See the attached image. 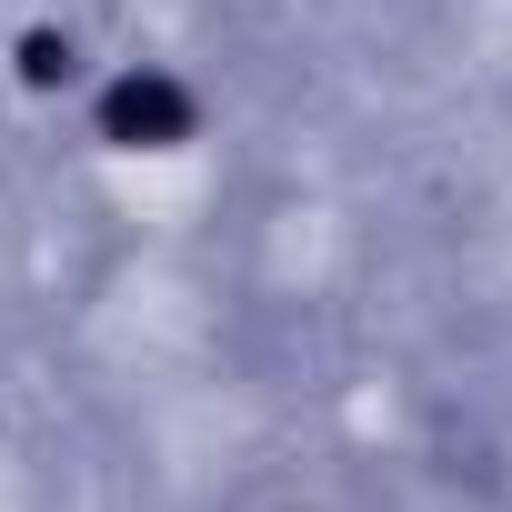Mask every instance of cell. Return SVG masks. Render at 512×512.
<instances>
[{
    "label": "cell",
    "instance_id": "cell-1",
    "mask_svg": "<svg viewBox=\"0 0 512 512\" xmlns=\"http://www.w3.org/2000/svg\"><path fill=\"white\" fill-rule=\"evenodd\" d=\"M111 141H181V101L161 81H121L111 91Z\"/></svg>",
    "mask_w": 512,
    "mask_h": 512
}]
</instances>
